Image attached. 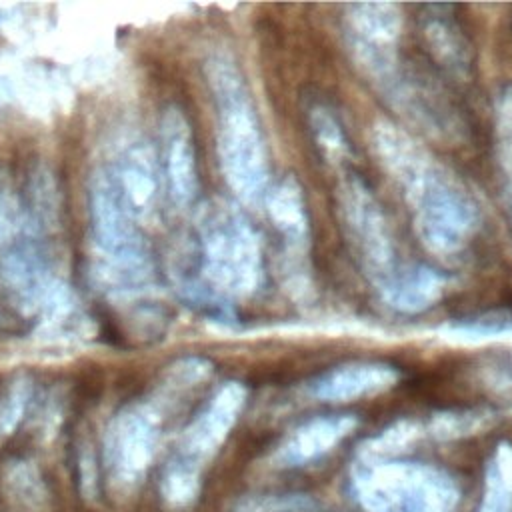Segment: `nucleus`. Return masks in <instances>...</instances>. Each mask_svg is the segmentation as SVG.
<instances>
[{"mask_svg":"<svg viewBox=\"0 0 512 512\" xmlns=\"http://www.w3.org/2000/svg\"><path fill=\"white\" fill-rule=\"evenodd\" d=\"M422 430L412 420H400L392 426L380 430L376 436L366 438L358 448L356 456L366 458H398L404 450H408L410 444H414L420 438Z\"/></svg>","mask_w":512,"mask_h":512,"instance_id":"nucleus-20","label":"nucleus"},{"mask_svg":"<svg viewBox=\"0 0 512 512\" xmlns=\"http://www.w3.org/2000/svg\"><path fill=\"white\" fill-rule=\"evenodd\" d=\"M266 212L290 250L302 252L308 242V214L304 194L296 178L286 176L268 188Z\"/></svg>","mask_w":512,"mask_h":512,"instance_id":"nucleus-14","label":"nucleus"},{"mask_svg":"<svg viewBox=\"0 0 512 512\" xmlns=\"http://www.w3.org/2000/svg\"><path fill=\"white\" fill-rule=\"evenodd\" d=\"M20 202L12 190L10 180L0 172V244H10L24 226Z\"/></svg>","mask_w":512,"mask_h":512,"instance_id":"nucleus-25","label":"nucleus"},{"mask_svg":"<svg viewBox=\"0 0 512 512\" xmlns=\"http://www.w3.org/2000/svg\"><path fill=\"white\" fill-rule=\"evenodd\" d=\"M0 486L6 498L22 510H42L48 500V490L40 470L26 458L6 462L0 476Z\"/></svg>","mask_w":512,"mask_h":512,"instance_id":"nucleus-17","label":"nucleus"},{"mask_svg":"<svg viewBox=\"0 0 512 512\" xmlns=\"http://www.w3.org/2000/svg\"><path fill=\"white\" fill-rule=\"evenodd\" d=\"M374 146L398 182L428 250L440 256L462 252L478 228V212L468 192L410 136L388 122L376 126Z\"/></svg>","mask_w":512,"mask_h":512,"instance_id":"nucleus-1","label":"nucleus"},{"mask_svg":"<svg viewBox=\"0 0 512 512\" xmlns=\"http://www.w3.org/2000/svg\"><path fill=\"white\" fill-rule=\"evenodd\" d=\"M310 126L316 136L318 146L328 156H340L346 152V138L342 134V128L338 120L330 114V110L316 106L310 110Z\"/></svg>","mask_w":512,"mask_h":512,"instance_id":"nucleus-23","label":"nucleus"},{"mask_svg":"<svg viewBox=\"0 0 512 512\" xmlns=\"http://www.w3.org/2000/svg\"><path fill=\"white\" fill-rule=\"evenodd\" d=\"M496 150H498V166L504 182V194L508 200V208L512 212V86H508L498 100L496 110Z\"/></svg>","mask_w":512,"mask_h":512,"instance_id":"nucleus-22","label":"nucleus"},{"mask_svg":"<svg viewBox=\"0 0 512 512\" xmlns=\"http://www.w3.org/2000/svg\"><path fill=\"white\" fill-rule=\"evenodd\" d=\"M204 280L220 296H248L262 282V250L246 216L222 198L206 200L196 212Z\"/></svg>","mask_w":512,"mask_h":512,"instance_id":"nucleus-4","label":"nucleus"},{"mask_svg":"<svg viewBox=\"0 0 512 512\" xmlns=\"http://www.w3.org/2000/svg\"><path fill=\"white\" fill-rule=\"evenodd\" d=\"M202 488V470L178 458H168L162 468L158 490L164 506L172 512H186L194 506Z\"/></svg>","mask_w":512,"mask_h":512,"instance_id":"nucleus-19","label":"nucleus"},{"mask_svg":"<svg viewBox=\"0 0 512 512\" xmlns=\"http://www.w3.org/2000/svg\"><path fill=\"white\" fill-rule=\"evenodd\" d=\"M110 174L130 212L136 218L144 216L152 208L158 192V172L152 150L144 142H132L120 152Z\"/></svg>","mask_w":512,"mask_h":512,"instance_id":"nucleus-13","label":"nucleus"},{"mask_svg":"<svg viewBox=\"0 0 512 512\" xmlns=\"http://www.w3.org/2000/svg\"><path fill=\"white\" fill-rule=\"evenodd\" d=\"M30 396L32 388L26 378H18L10 384L6 394L0 398V434H10L20 424Z\"/></svg>","mask_w":512,"mask_h":512,"instance_id":"nucleus-24","label":"nucleus"},{"mask_svg":"<svg viewBox=\"0 0 512 512\" xmlns=\"http://www.w3.org/2000/svg\"><path fill=\"white\" fill-rule=\"evenodd\" d=\"M162 436L156 404H126L108 424L104 436V466L112 488L132 492L146 478Z\"/></svg>","mask_w":512,"mask_h":512,"instance_id":"nucleus-6","label":"nucleus"},{"mask_svg":"<svg viewBox=\"0 0 512 512\" xmlns=\"http://www.w3.org/2000/svg\"><path fill=\"white\" fill-rule=\"evenodd\" d=\"M348 484L364 512H454L460 498L446 470L400 458L354 454Z\"/></svg>","mask_w":512,"mask_h":512,"instance_id":"nucleus-3","label":"nucleus"},{"mask_svg":"<svg viewBox=\"0 0 512 512\" xmlns=\"http://www.w3.org/2000/svg\"><path fill=\"white\" fill-rule=\"evenodd\" d=\"M398 382V370L384 362H346L318 374L308 392L322 402H352L386 392Z\"/></svg>","mask_w":512,"mask_h":512,"instance_id":"nucleus-12","label":"nucleus"},{"mask_svg":"<svg viewBox=\"0 0 512 512\" xmlns=\"http://www.w3.org/2000/svg\"><path fill=\"white\" fill-rule=\"evenodd\" d=\"M444 288V278L430 266H408L382 290L384 300L398 312L414 314L432 306Z\"/></svg>","mask_w":512,"mask_h":512,"instance_id":"nucleus-16","label":"nucleus"},{"mask_svg":"<svg viewBox=\"0 0 512 512\" xmlns=\"http://www.w3.org/2000/svg\"><path fill=\"white\" fill-rule=\"evenodd\" d=\"M358 420L352 414L314 416L296 428L274 450L272 462L278 468H300L330 454L354 428Z\"/></svg>","mask_w":512,"mask_h":512,"instance_id":"nucleus-10","label":"nucleus"},{"mask_svg":"<svg viewBox=\"0 0 512 512\" xmlns=\"http://www.w3.org/2000/svg\"><path fill=\"white\" fill-rule=\"evenodd\" d=\"M206 80L216 104V146L222 174L244 202H260L268 192L264 136L240 70L222 56L206 62Z\"/></svg>","mask_w":512,"mask_h":512,"instance_id":"nucleus-2","label":"nucleus"},{"mask_svg":"<svg viewBox=\"0 0 512 512\" xmlns=\"http://www.w3.org/2000/svg\"><path fill=\"white\" fill-rule=\"evenodd\" d=\"M278 512H320L314 498L306 494H282Z\"/></svg>","mask_w":512,"mask_h":512,"instance_id":"nucleus-27","label":"nucleus"},{"mask_svg":"<svg viewBox=\"0 0 512 512\" xmlns=\"http://www.w3.org/2000/svg\"><path fill=\"white\" fill-rule=\"evenodd\" d=\"M344 226L352 238L358 258L370 278L384 290L402 268L396 266L394 242L386 216L370 188L360 178H350L340 190Z\"/></svg>","mask_w":512,"mask_h":512,"instance_id":"nucleus-7","label":"nucleus"},{"mask_svg":"<svg viewBox=\"0 0 512 512\" xmlns=\"http://www.w3.org/2000/svg\"><path fill=\"white\" fill-rule=\"evenodd\" d=\"M492 420L494 412L488 410H446L432 416L428 432L438 440H454L488 428Z\"/></svg>","mask_w":512,"mask_h":512,"instance_id":"nucleus-21","label":"nucleus"},{"mask_svg":"<svg viewBox=\"0 0 512 512\" xmlns=\"http://www.w3.org/2000/svg\"><path fill=\"white\" fill-rule=\"evenodd\" d=\"M162 148L170 196L178 206H190L198 196L196 150L190 122L176 106L162 116Z\"/></svg>","mask_w":512,"mask_h":512,"instance_id":"nucleus-11","label":"nucleus"},{"mask_svg":"<svg viewBox=\"0 0 512 512\" xmlns=\"http://www.w3.org/2000/svg\"><path fill=\"white\" fill-rule=\"evenodd\" d=\"M90 222L100 256L96 274L116 290H136L150 278L146 242L136 226V216L126 206L110 170H100L90 180Z\"/></svg>","mask_w":512,"mask_h":512,"instance_id":"nucleus-5","label":"nucleus"},{"mask_svg":"<svg viewBox=\"0 0 512 512\" xmlns=\"http://www.w3.org/2000/svg\"><path fill=\"white\" fill-rule=\"evenodd\" d=\"M58 282L32 242H10L0 256V292L22 316H38Z\"/></svg>","mask_w":512,"mask_h":512,"instance_id":"nucleus-9","label":"nucleus"},{"mask_svg":"<svg viewBox=\"0 0 512 512\" xmlns=\"http://www.w3.org/2000/svg\"><path fill=\"white\" fill-rule=\"evenodd\" d=\"M246 398L248 390L242 382H224L188 422L172 458L204 470L236 426Z\"/></svg>","mask_w":512,"mask_h":512,"instance_id":"nucleus-8","label":"nucleus"},{"mask_svg":"<svg viewBox=\"0 0 512 512\" xmlns=\"http://www.w3.org/2000/svg\"><path fill=\"white\" fill-rule=\"evenodd\" d=\"M476 512H512V444L508 442H500L486 462Z\"/></svg>","mask_w":512,"mask_h":512,"instance_id":"nucleus-18","label":"nucleus"},{"mask_svg":"<svg viewBox=\"0 0 512 512\" xmlns=\"http://www.w3.org/2000/svg\"><path fill=\"white\" fill-rule=\"evenodd\" d=\"M422 34L440 64L450 72L466 74L470 68L468 40L446 6H428L422 14Z\"/></svg>","mask_w":512,"mask_h":512,"instance_id":"nucleus-15","label":"nucleus"},{"mask_svg":"<svg viewBox=\"0 0 512 512\" xmlns=\"http://www.w3.org/2000/svg\"><path fill=\"white\" fill-rule=\"evenodd\" d=\"M78 484L84 498H96L98 494V466L88 442L78 446Z\"/></svg>","mask_w":512,"mask_h":512,"instance_id":"nucleus-26","label":"nucleus"}]
</instances>
